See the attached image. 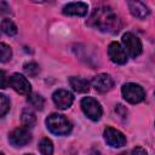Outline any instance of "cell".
Returning a JSON list of instances; mask_svg holds the SVG:
<instances>
[{
  "instance_id": "cell-17",
  "label": "cell",
  "mask_w": 155,
  "mask_h": 155,
  "mask_svg": "<svg viewBox=\"0 0 155 155\" xmlns=\"http://www.w3.org/2000/svg\"><path fill=\"white\" fill-rule=\"evenodd\" d=\"M28 103L33 107V108H35L36 110H42L44 109V105H45V99L40 96V94H36V93H30L29 96H28Z\"/></svg>"
},
{
  "instance_id": "cell-13",
  "label": "cell",
  "mask_w": 155,
  "mask_h": 155,
  "mask_svg": "<svg viewBox=\"0 0 155 155\" xmlns=\"http://www.w3.org/2000/svg\"><path fill=\"white\" fill-rule=\"evenodd\" d=\"M63 15L65 16H79L84 17L88 12V6L85 2H70L65 5L62 10Z\"/></svg>"
},
{
  "instance_id": "cell-12",
  "label": "cell",
  "mask_w": 155,
  "mask_h": 155,
  "mask_svg": "<svg viewBox=\"0 0 155 155\" xmlns=\"http://www.w3.org/2000/svg\"><path fill=\"white\" fill-rule=\"evenodd\" d=\"M127 6L131 15L138 19H144L150 13V10L148 8V6L140 0H127Z\"/></svg>"
},
{
  "instance_id": "cell-20",
  "label": "cell",
  "mask_w": 155,
  "mask_h": 155,
  "mask_svg": "<svg viewBox=\"0 0 155 155\" xmlns=\"http://www.w3.org/2000/svg\"><path fill=\"white\" fill-rule=\"evenodd\" d=\"M23 69H24L25 74H27L28 76H30V78H35V76L39 74V71H40L39 65H38L35 62L25 63V64L23 65Z\"/></svg>"
},
{
  "instance_id": "cell-21",
  "label": "cell",
  "mask_w": 155,
  "mask_h": 155,
  "mask_svg": "<svg viewBox=\"0 0 155 155\" xmlns=\"http://www.w3.org/2000/svg\"><path fill=\"white\" fill-rule=\"evenodd\" d=\"M0 101H1V107H0V116H5L7 111L10 110V101L5 94H0Z\"/></svg>"
},
{
  "instance_id": "cell-5",
  "label": "cell",
  "mask_w": 155,
  "mask_h": 155,
  "mask_svg": "<svg viewBox=\"0 0 155 155\" xmlns=\"http://www.w3.org/2000/svg\"><path fill=\"white\" fill-rule=\"evenodd\" d=\"M122 45L126 53L132 58H136L142 53V42L133 33L128 31L122 35Z\"/></svg>"
},
{
  "instance_id": "cell-3",
  "label": "cell",
  "mask_w": 155,
  "mask_h": 155,
  "mask_svg": "<svg viewBox=\"0 0 155 155\" xmlns=\"http://www.w3.org/2000/svg\"><path fill=\"white\" fill-rule=\"evenodd\" d=\"M122 97L131 104H137L144 101L145 98V91L143 87L134 82H127L121 88Z\"/></svg>"
},
{
  "instance_id": "cell-6",
  "label": "cell",
  "mask_w": 155,
  "mask_h": 155,
  "mask_svg": "<svg viewBox=\"0 0 155 155\" xmlns=\"http://www.w3.org/2000/svg\"><path fill=\"white\" fill-rule=\"evenodd\" d=\"M8 86H11L17 93L23 96H29L31 93V85L29 84L27 78L19 73H15L8 78Z\"/></svg>"
},
{
  "instance_id": "cell-14",
  "label": "cell",
  "mask_w": 155,
  "mask_h": 155,
  "mask_svg": "<svg viewBox=\"0 0 155 155\" xmlns=\"http://www.w3.org/2000/svg\"><path fill=\"white\" fill-rule=\"evenodd\" d=\"M69 84H70V87L78 93H85V92H88L90 90V82L82 78L71 76L69 78Z\"/></svg>"
},
{
  "instance_id": "cell-7",
  "label": "cell",
  "mask_w": 155,
  "mask_h": 155,
  "mask_svg": "<svg viewBox=\"0 0 155 155\" xmlns=\"http://www.w3.org/2000/svg\"><path fill=\"white\" fill-rule=\"evenodd\" d=\"M8 140L13 147H24L31 140V134L27 127H17L8 134Z\"/></svg>"
},
{
  "instance_id": "cell-2",
  "label": "cell",
  "mask_w": 155,
  "mask_h": 155,
  "mask_svg": "<svg viewBox=\"0 0 155 155\" xmlns=\"http://www.w3.org/2000/svg\"><path fill=\"white\" fill-rule=\"evenodd\" d=\"M46 126L48 131L57 136H65L71 132V122L61 114H51L46 117Z\"/></svg>"
},
{
  "instance_id": "cell-22",
  "label": "cell",
  "mask_w": 155,
  "mask_h": 155,
  "mask_svg": "<svg viewBox=\"0 0 155 155\" xmlns=\"http://www.w3.org/2000/svg\"><path fill=\"white\" fill-rule=\"evenodd\" d=\"M6 80H8V79L6 78L5 71L2 70L1 71V88H6Z\"/></svg>"
},
{
  "instance_id": "cell-24",
  "label": "cell",
  "mask_w": 155,
  "mask_h": 155,
  "mask_svg": "<svg viewBox=\"0 0 155 155\" xmlns=\"http://www.w3.org/2000/svg\"><path fill=\"white\" fill-rule=\"evenodd\" d=\"M33 2H45V1H47V0H31Z\"/></svg>"
},
{
  "instance_id": "cell-16",
  "label": "cell",
  "mask_w": 155,
  "mask_h": 155,
  "mask_svg": "<svg viewBox=\"0 0 155 155\" xmlns=\"http://www.w3.org/2000/svg\"><path fill=\"white\" fill-rule=\"evenodd\" d=\"M1 30H2L4 34H6L8 36H13V35L17 34L16 24L11 19H8V18H4L2 19V22H1Z\"/></svg>"
},
{
  "instance_id": "cell-8",
  "label": "cell",
  "mask_w": 155,
  "mask_h": 155,
  "mask_svg": "<svg viewBox=\"0 0 155 155\" xmlns=\"http://www.w3.org/2000/svg\"><path fill=\"white\" fill-rule=\"evenodd\" d=\"M103 136H104L105 142L110 147H113V148H120V147H124L126 144V137H125V134L121 131L116 130V128L107 127L104 130Z\"/></svg>"
},
{
  "instance_id": "cell-15",
  "label": "cell",
  "mask_w": 155,
  "mask_h": 155,
  "mask_svg": "<svg viewBox=\"0 0 155 155\" xmlns=\"http://www.w3.org/2000/svg\"><path fill=\"white\" fill-rule=\"evenodd\" d=\"M21 121L22 125L27 128H31L36 122V116L30 109H24L21 114Z\"/></svg>"
},
{
  "instance_id": "cell-1",
  "label": "cell",
  "mask_w": 155,
  "mask_h": 155,
  "mask_svg": "<svg viewBox=\"0 0 155 155\" xmlns=\"http://www.w3.org/2000/svg\"><path fill=\"white\" fill-rule=\"evenodd\" d=\"M87 24L103 33L115 34L121 29V21L119 16L108 6L96 8L90 16Z\"/></svg>"
},
{
  "instance_id": "cell-23",
  "label": "cell",
  "mask_w": 155,
  "mask_h": 155,
  "mask_svg": "<svg viewBox=\"0 0 155 155\" xmlns=\"http://www.w3.org/2000/svg\"><path fill=\"white\" fill-rule=\"evenodd\" d=\"M133 154H147V150L145 149H142V148H134L132 150Z\"/></svg>"
},
{
  "instance_id": "cell-11",
  "label": "cell",
  "mask_w": 155,
  "mask_h": 155,
  "mask_svg": "<svg viewBox=\"0 0 155 155\" xmlns=\"http://www.w3.org/2000/svg\"><path fill=\"white\" fill-rule=\"evenodd\" d=\"M91 84H92V86L94 87L96 91H98L101 93H104V92H108L113 88L114 80L108 74H98L92 79Z\"/></svg>"
},
{
  "instance_id": "cell-9",
  "label": "cell",
  "mask_w": 155,
  "mask_h": 155,
  "mask_svg": "<svg viewBox=\"0 0 155 155\" xmlns=\"http://www.w3.org/2000/svg\"><path fill=\"white\" fill-rule=\"evenodd\" d=\"M52 99H53V103L56 104L57 108L64 110V109H68L73 102H74V94L67 90H57L53 92L52 94Z\"/></svg>"
},
{
  "instance_id": "cell-10",
  "label": "cell",
  "mask_w": 155,
  "mask_h": 155,
  "mask_svg": "<svg viewBox=\"0 0 155 155\" xmlns=\"http://www.w3.org/2000/svg\"><path fill=\"white\" fill-rule=\"evenodd\" d=\"M108 56L111 62L116 64H125L127 62V53L125 48L116 41H113L108 46Z\"/></svg>"
},
{
  "instance_id": "cell-4",
  "label": "cell",
  "mask_w": 155,
  "mask_h": 155,
  "mask_svg": "<svg viewBox=\"0 0 155 155\" xmlns=\"http://www.w3.org/2000/svg\"><path fill=\"white\" fill-rule=\"evenodd\" d=\"M81 109L84 111V114L92 121H98L103 114L102 107L99 104V102H97L94 98L92 97H84L81 99Z\"/></svg>"
},
{
  "instance_id": "cell-18",
  "label": "cell",
  "mask_w": 155,
  "mask_h": 155,
  "mask_svg": "<svg viewBox=\"0 0 155 155\" xmlns=\"http://www.w3.org/2000/svg\"><path fill=\"white\" fill-rule=\"evenodd\" d=\"M39 150L42 155H51L53 153V144L52 140L48 138H42L39 143Z\"/></svg>"
},
{
  "instance_id": "cell-19",
  "label": "cell",
  "mask_w": 155,
  "mask_h": 155,
  "mask_svg": "<svg viewBox=\"0 0 155 155\" xmlns=\"http://www.w3.org/2000/svg\"><path fill=\"white\" fill-rule=\"evenodd\" d=\"M12 57V50L8 45H6L5 42H1L0 44V61L2 63L10 61Z\"/></svg>"
}]
</instances>
